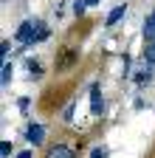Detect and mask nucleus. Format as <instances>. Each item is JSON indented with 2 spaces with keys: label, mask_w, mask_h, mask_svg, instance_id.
<instances>
[{
  "label": "nucleus",
  "mask_w": 155,
  "mask_h": 158,
  "mask_svg": "<svg viewBox=\"0 0 155 158\" xmlns=\"http://www.w3.org/2000/svg\"><path fill=\"white\" fill-rule=\"evenodd\" d=\"M0 82H3V85L11 82V62H3V76H0Z\"/></svg>",
  "instance_id": "9"
},
{
  "label": "nucleus",
  "mask_w": 155,
  "mask_h": 158,
  "mask_svg": "<svg viewBox=\"0 0 155 158\" xmlns=\"http://www.w3.org/2000/svg\"><path fill=\"white\" fill-rule=\"evenodd\" d=\"M90 110H93V116H102L104 113V102H102L99 85H90Z\"/></svg>",
  "instance_id": "2"
},
{
  "label": "nucleus",
  "mask_w": 155,
  "mask_h": 158,
  "mask_svg": "<svg viewBox=\"0 0 155 158\" xmlns=\"http://www.w3.org/2000/svg\"><path fill=\"white\" fill-rule=\"evenodd\" d=\"M26 138H28V144H43L45 141V127L43 124H28V130H26Z\"/></svg>",
  "instance_id": "3"
},
{
  "label": "nucleus",
  "mask_w": 155,
  "mask_h": 158,
  "mask_svg": "<svg viewBox=\"0 0 155 158\" xmlns=\"http://www.w3.org/2000/svg\"><path fill=\"white\" fill-rule=\"evenodd\" d=\"M124 14H127V3H124V6H116V9H113V11L107 14V20H104V26H116V23H119V20H121Z\"/></svg>",
  "instance_id": "6"
},
{
  "label": "nucleus",
  "mask_w": 155,
  "mask_h": 158,
  "mask_svg": "<svg viewBox=\"0 0 155 158\" xmlns=\"http://www.w3.org/2000/svg\"><path fill=\"white\" fill-rule=\"evenodd\" d=\"M144 62H147V65H155V43H149V45L144 48Z\"/></svg>",
  "instance_id": "8"
},
{
  "label": "nucleus",
  "mask_w": 155,
  "mask_h": 158,
  "mask_svg": "<svg viewBox=\"0 0 155 158\" xmlns=\"http://www.w3.org/2000/svg\"><path fill=\"white\" fill-rule=\"evenodd\" d=\"M28 76H43V65L40 62H37V59H28Z\"/></svg>",
  "instance_id": "7"
},
{
  "label": "nucleus",
  "mask_w": 155,
  "mask_h": 158,
  "mask_svg": "<svg viewBox=\"0 0 155 158\" xmlns=\"http://www.w3.org/2000/svg\"><path fill=\"white\" fill-rule=\"evenodd\" d=\"M45 158H76V152H73L68 144H54V147H48Z\"/></svg>",
  "instance_id": "4"
},
{
  "label": "nucleus",
  "mask_w": 155,
  "mask_h": 158,
  "mask_svg": "<svg viewBox=\"0 0 155 158\" xmlns=\"http://www.w3.org/2000/svg\"><path fill=\"white\" fill-rule=\"evenodd\" d=\"M149 79H152V73L149 71H141V73H135V85H147Z\"/></svg>",
  "instance_id": "10"
},
{
  "label": "nucleus",
  "mask_w": 155,
  "mask_h": 158,
  "mask_svg": "<svg viewBox=\"0 0 155 158\" xmlns=\"http://www.w3.org/2000/svg\"><path fill=\"white\" fill-rule=\"evenodd\" d=\"M37 28H40V20H23V26L17 28V40L23 43V48H28V45H34V37H37Z\"/></svg>",
  "instance_id": "1"
},
{
  "label": "nucleus",
  "mask_w": 155,
  "mask_h": 158,
  "mask_svg": "<svg viewBox=\"0 0 155 158\" xmlns=\"http://www.w3.org/2000/svg\"><path fill=\"white\" fill-rule=\"evenodd\" d=\"M144 40H147V43H155V9L147 17V23H144Z\"/></svg>",
  "instance_id": "5"
},
{
  "label": "nucleus",
  "mask_w": 155,
  "mask_h": 158,
  "mask_svg": "<svg viewBox=\"0 0 155 158\" xmlns=\"http://www.w3.org/2000/svg\"><path fill=\"white\" fill-rule=\"evenodd\" d=\"M102 3V0H88V6H99Z\"/></svg>",
  "instance_id": "15"
},
{
  "label": "nucleus",
  "mask_w": 155,
  "mask_h": 158,
  "mask_svg": "<svg viewBox=\"0 0 155 158\" xmlns=\"http://www.w3.org/2000/svg\"><path fill=\"white\" fill-rule=\"evenodd\" d=\"M85 9H88V0H76V3H73V11L76 14H85Z\"/></svg>",
  "instance_id": "11"
},
{
  "label": "nucleus",
  "mask_w": 155,
  "mask_h": 158,
  "mask_svg": "<svg viewBox=\"0 0 155 158\" xmlns=\"http://www.w3.org/2000/svg\"><path fill=\"white\" fill-rule=\"evenodd\" d=\"M0 155H3V158H9V155H11V144H9V141L0 144Z\"/></svg>",
  "instance_id": "13"
},
{
  "label": "nucleus",
  "mask_w": 155,
  "mask_h": 158,
  "mask_svg": "<svg viewBox=\"0 0 155 158\" xmlns=\"http://www.w3.org/2000/svg\"><path fill=\"white\" fill-rule=\"evenodd\" d=\"M90 158H107V147H96L90 152Z\"/></svg>",
  "instance_id": "12"
},
{
  "label": "nucleus",
  "mask_w": 155,
  "mask_h": 158,
  "mask_svg": "<svg viewBox=\"0 0 155 158\" xmlns=\"http://www.w3.org/2000/svg\"><path fill=\"white\" fill-rule=\"evenodd\" d=\"M17 158H34V155H31V150H23L20 155H17Z\"/></svg>",
  "instance_id": "14"
}]
</instances>
